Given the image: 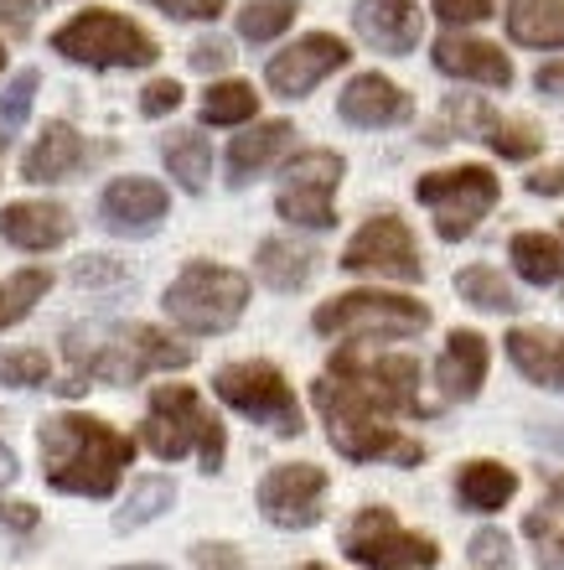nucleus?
<instances>
[{"label":"nucleus","instance_id":"obj_54","mask_svg":"<svg viewBox=\"0 0 564 570\" xmlns=\"http://www.w3.org/2000/svg\"><path fill=\"white\" fill-rule=\"evenodd\" d=\"M300 570H327V566H316V560H311V566H300Z\"/></svg>","mask_w":564,"mask_h":570},{"label":"nucleus","instance_id":"obj_42","mask_svg":"<svg viewBox=\"0 0 564 570\" xmlns=\"http://www.w3.org/2000/svg\"><path fill=\"white\" fill-rule=\"evenodd\" d=\"M435 16L446 27H472V21H487L492 16V0H435Z\"/></svg>","mask_w":564,"mask_h":570},{"label":"nucleus","instance_id":"obj_28","mask_svg":"<svg viewBox=\"0 0 564 570\" xmlns=\"http://www.w3.org/2000/svg\"><path fill=\"white\" fill-rule=\"evenodd\" d=\"M161 161L177 177V187H187V193H202L212 177V146L202 130H171L161 140Z\"/></svg>","mask_w":564,"mask_h":570},{"label":"nucleus","instance_id":"obj_47","mask_svg":"<svg viewBox=\"0 0 564 570\" xmlns=\"http://www.w3.org/2000/svg\"><path fill=\"white\" fill-rule=\"evenodd\" d=\"M192 68L208 73V68H228V47L224 42H197L192 47Z\"/></svg>","mask_w":564,"mask_h":570},{"label":"nucleus","instance_id":"obj_8","mask_svg":"<svg viewBox=\"0 0 564 570\" xmlns=\"http://www.w3.org/2000/svg\"><path fill=\"white\" fill-rule=\"evenodd\" d=\"M212 394H218L228 410H238L244 421L265 425V431H275V435L306 431V415H300V405H296L290 379L265 358H244V363L218 368V374H212Z\"/></svg>","mask_w":564,"mask_h":570},{"label":"nucleus","instance_id":"obj_37","mask_svg":"<svg viewBox=\"0 0 564 570\" xmlns=\"http://www.w3.org/2000/svg\"><path fill=\"white\" fill-rule=\"evenodd\" d=\"M47 374H52V363H47V353H37V347L0 353V384H6V390H37V384H47Z\"/></svg>","mask_w":564,"mask_h":570},{"label":"nucleus","instance_id":"obj_50","mask_svg":"<svg viewBox=\"0 0 564 570\" xmlns=\"http://www.w3.org/2000/svg\"><path fill=\"white\" fill-rule=\"evenodd\" d=\"M0 16H11L16 27H27V21H31V0H0Z\"/></svg>","mask_w":564,"mask_h":570},{"label":"nucleus","instance_id":"obj_40","mask_svg":"<svg viewBox=\"0 0 564 570\" xmlns=\"http://www.w3.org/2000/svg\"><path fill=\"white\" fill-rule=\"evenodd\" d=\"M125 281V265L109 255H83L73 265V285H83V291H105V285H119Z\"/></svg>","mask_w":564,"mask_h":570},{"label":"nucleus","instance_id":"obj_19","mask_svg":"<svg viewBox=\"0 0 564 570\" xmlns=\"http://www.w3.org/2000/svg\"><path fill=\"white\" fill-rule=\"evenodd\" d=\"M353 27L373 52L404 58V52H415L419 47V6L415 0H357Z\"/></svg>","mask_w":564,"mask_h":570},{"label":"nucleus","instance_id":"obj_41","mask_svg":"<svg viewBox=\"0 0 564 570\" xmlns=\"http://www.w3.org/2000/svg\"><path fill=\"white\" fill-rule=\"evenodd\" d=\"M472 560L482 570H507L513 566V550H507L503 529H482V534H472Z\"/></svg>","mask_w":564,"mask_h":570},{"label":"nucleus","instance_id":"obj_25","mask_svg":"<svg viewBox=\"0 0 564 570\" xmlns=\"http://www.w3.org/2000/svg\"><path fill=\"white\" fill-rule=\"evenodd\" d=\"M316 265H321L316 239H290V234H280V239H265L259 249H254V271H259V281H265L269 291H285V296L311 281Z\"/></svg>","mask_w":564,"mask_h":570},{"label":"nucleus","instance_id":"obj_48","mask_svg":"<svg viewBox=\"0 0 564 570\" xmlns=\"http://www.w3.org/2000/svg\"><path fill=\"white\" fill-rule=\"evenodd\" d=\"M528 441H534L538 451H554V456H564V425H528Z\"/></svg>","mask_w":564,"mask_h":570},{"label":"nucleus","instance_id":"obj_13","mask_svg":"<svg viewBox=\"0 0 564 570\" xmlns=\"http://www.w3.org/2000/svg\"><path fill=\"white\" fill-rule=\"evenodd\" d=\"M327 472L311 462H280L259 478V513H265L275 529H311L321 513H327Z\"/></svg>","mask_w":564,"mask_h":570},{"label":"nucleus","instance_id":"obj_34","mask_svg":"<svg viewBox=\"0 0 564 570\" xmlns=\"http://www.w3.org/2000/svg\"><path fill=\"white\" fill-rule=\"evenodd\" d=\"M296 21V0H254L238 11V37L244 42H275L280 31H290Z\"/></svg>","mask_w":564,"mask_h":570},{"label":"nucleus","instance_id":"obj_16","mask_svg":"<svg viewBox=\"0 0 564 570\" xmlns=\"http://www.w3.org/2000/svg\"><path fill=\"white\" fill-rule=\"evenodd\" d=\"M166 213H171V197L150 177H115L99 197V224L109 234H150Z\"/></svg>","mask_w":564,"mask_h":570},{"label":"nucleus","instance_id":"obj_52","mask_svg":"<svg viewBox=\"0 0 564 570\" xmlns=\"http://www.w3.org/2000/svg\"><path fill=\"white\" fill-rule=\"evenodd\" d=\"M115 570H166V566H115Z\"/></svg>","mask_w":564,"mask_h":570},{"label":"nucleus","instance_id":"obj_9","mask_svg":"<svg viewBox=\"0 0 564 570\" xmlns=\"http://www.w3.org/2000/svg\"><path fill=\"white\" fill-rule=\"evenodd\" d=\"M497 177L487 166H446V171H425L415 181V203L431 208L435 234L446 244H461L492 208H497Z\"/></svg>","mask_w":564,"mask_h":570},{"label":"nucleus","instance_id":"obj_15","mask_svg":"<svg viewBox=\"0 0 564 570\" xmlns=\"http://www.w3.org/2000/svg\"><path fill=\"white\" fill-rule=\"evenodd\" d=\"M347 58H353V52H347L342 37L311 31V37H300V42H290L285 52H275V58L265 62V83H269V94H280V99H306L321 78L347 68Z\"/></svg>","mask_w":564,"mask_h":570},{"label":"nucleus","instance_id":"obj_26","mask_svg":"<svg viewBox=\"0 0 564 570\" xmlns=\"http://www.w3.org/2000/svg\"><path fill=\"white\" fill-rule=\"evenodd\" d=\"M513 493H518V478L503 462H466L456 472V498L472 513H503Z\"/></svg>","mask_w":564,"mask_h":570},{"label":"nucleus","instance_id":"obj_17","mask_svg":"<svg viewBox=\"0 0 564 570\" xmlns=\"http://www.w3.org/2000/svg\"><path fill=\"white\" fill-rule=\"evenodd\" d=\"M409 109H415V99L384 73H357L337 99L342 125H353V130H388V125H404Z\"/></svg>","mask_w":564,"mask_h":570},{"label":"nucleus","instance_id":"obj_27","mask_svg":"<svg viewBox=\"0 0 564 570\" xmlns=\"http://www.w3.org/2000/svg\"><path fill=\"white\" fill-rule=\"evenodd\" d=\"M507 37L523 47H564V0H507Z\"/></svg>","mask_w":564,"mask_h":570},{"label":"nucleus","instance_id":"obj_3","mask_svg":"<svg viewBox=\"0 0 564 570\" xmlns=\"http://www.w3.org/2000/svg\"><path fill=\"white\" fill-rule=\"evenodd\" d=\"M62 347H68V358L78 363V379L68 384V394H78L89 379H105V384H140L146 374L187 368V363H192V347L187 343H177V337L161 327H140V322L109 332V337L68 332Z\"/></svg>","mask_w":564,"mask_h":570},{"label":"nucleus","instance_id":"obj_53","mask_svg":"<svg viewBox=\"0 0 564 570\" xmlns=\"http://www.w3.org/2000/svg\"><path fill=\"white\" fill-rule=\"evenodd\" d=\"M554 556H560V560H564V540H554Z\"/></svg>","mask_w":564,"mask_h":570},{"label":"nucleus","instance_id":"obj_10","mask_svg":"<svg viewBox=\"0 0 564 570\" xmlns=\"http://www.w3.org/2000/svg\"><path fill=\"white\" fill-rule=\"evenodd\" d=\"M342 556L357 560L363 570H435L441 566V544L431 534L404 529L388 509H363L353 524L342 529Z\"/></svg>","mask_w":564,"mask_h":570},{"label":"nucleus","instance_id":"obj_38","mask_svg":"<svg viewBox=\"0 0 564 570\" xmlns=\"http://www.w3.org/2000/svg\"><path fill=\"white\" fill-rule=\"evenodd\" d=\"M497 156H507V161H528V156H538L544 150V136H538V125H528V120H507L503 115V125H497V136L487 140Z\"/></svg>","mask_w":564,"mask_h":570},{"label":"nucleus","instance_id":"obj_4","mask_svg":"<svg viewBox=\"0 0 564 570\" xmlns=\"http://www.w3.org/2000/svg\"><path fill=\"white\" fill-rule=\"evenodd\" d=\"M140 446L161 462H181L192 456L202 462V472H224V451H228V431L224 421L202 405V394L192 384H161L150 394V410L140 421Z\"/></svg>","mask_w":564,"mask_h":570},{"label":"nucleus","instance_id":"obj_21","mask_svg":"<svg viewBox=\"0 0 564 570\" xmlns=\"http://www.w3.org/2000/svg\"><path fill=\"white\" fill-rule=\"evenodd\" d=\"M89 161H99L89 140L78 136L68 120H52L42 136L31 140L27 156H21V177H27V181H47V187H52V181L78 177Z\"/></svg>","mask_w":564,"mask_h":570},{"label":"nucleus","instance_id":"obj_22","mask_svg":"<svg viewBox=\"0 0 564 570\" xmlns=\"http://www.w3.org/2000/svg\"><path fill=\"white\" fill-rule=\"evenodd\" d=\"M431 62L446 78L461 83H487V89H507L513 83V62H507L503 47L482 42V37H441L431 52Z\"/></svg>","mask_w":564,"mask_h":570},{"label":"nucleus","instance_id":"obj_44","mask_svg":"<svg viewBox=\"0 0 564 570\" xmlns=\"http://www.w3.org/2000/svg\"><path fill=\"white\" fill-rule=\"evenodd\" d=\"M156 6L166 16H177V21H218L228 0H156Z\"/></svg>","mask_w":564,"mask_h":570},{"label":"nucleus","instance_id":"obj_11","mask_svg":"<svg viewBox=\"0 0 564 570\" xmlns=\"http://www.w3.org/2000/svg\"><path fill=\"white\" fill-rule=\"evenodd\" d=\"M347 171L337 150H300L285 161V177H280V197H275V213L285 224L306 228V234H321V228L337 224V181Z\"/></svg>","mask_w":564,"mask_h":570},{"label":"nucleus","instance_id":"obj_1","mask_svg":"<svg viewBox=\"0 0 564 570\" xmlns=\"http://www.w3.org/2000/svg\"><path fill=\"white\" fill-rule=\"evenodd\" d=\"M42 478L68 498H109L135 462V441L115 425L62 410L42 421Z\"/></svg>","mask_w":564,"mask_h":570},{"label":"nucleus","instance_id":"obj_23","mask_svg":"<svg viewBox=\"0 0 564 570\" xmlns=\"http://www.w3.org/2000/svg\"><path fill=\"white\" fill-rule=\"evenodd\" d=\"M507 358L518 368V379L538 384V390H554L564 394V337L560 332H544V327H513L503 337Z\"/></svg>","mask_w":564,"mask_h":570},{"label":"nucleus","instance_id":"obj_39","mask_svg":"<svg viewBox=\"0 0 564 570\" xmlns=\"http://www.w3.org/2000/svg\"><path fill=\"white\" fill-rule=\"evenodd\" d=\"M181 99H187V89H181L177 78H150L146 89H140V115H146V120H161V115L181 109Z\"/></svg>","mask_w":564,"mask_h":570},{"label":"nucleus","instance_id":"obj_2","mask_svg":"<svg viewBox=\"0 0 564 570\" xmlns=\"http://www.w3.org/2000/svg\"><path fill=\"white\" fill-rule=\"evenodd\" d=\"M311 400H316V410H321V425H327L337 456H347V462H388V466L425 462V446L394 431V425H388V410L378 405L368 390H357L353 379L321 374L311 384Z\"/></svg>","mask_w":564,"mask_h":570},{"label":"nucleus","instance_id":"obj_51","mask_svg":"<svg viewBox=\"0 0 564 570\" xmlns=\"http://www.w3.org/2000/svg\"><path fill=\"white\" fill-rule=\"evenodd\" d=\"M544 503H550V513H564V478L550 482V493H544Z\"/></svg>","mask_w":564,"mask_h":570},{"label":"nucleus","instance_id":"obj_45","mask_svg":"<svg viewBox=\"0 0 564 570\" xmlns=\"http://www.w3.org/2000/svg\"><path fill=\"white\" fill-rule=\"evenodd\" d=\"M37 519H42V513L31 509V503H0V524L16 529V534H31V529H37Z\"/></svg>","mask_w":564,"mask_h":570},{"label":"nucleus","instance_id":"obj_6","mask_svg":"<svg viewBox=\"0 0 564 570\" xmlns=\"http://www.w3.org/2000/svg\"><path fill=\"white\" fill-rule=\"evenodd\" d=\"M52 52L68 62H83V68H150V62L161 58V47L150 37L140 21L119 11H105V6H93V11H78L73 21H62L52 31Z\"/></svg>","mask_w":564,"mask_h":570},{"label":"nucleus","instance_id":"obj_49","mask_svg":"<svg viewBox=\"0 0 564 570\" xmlns=\"http://www.w3.org/2000/svg\"><path fill=\"white\" fill-rule=\"evenodd\" d=\"M534 83H538V94H564V62H544L534 73Z\"/></svg>","mask_w":564,"mask_h":570},{"label":"nucleus","instance_id":"obj_12","mask_svg":"<svg viewBox=\"0 0 564 570\" xmlns=\"http://www.w3.org/2000/svg\"><path fill=\"white\" fill-rule=\"evenodd\" d=\"M327 374L353 379L357 390H368L388 415H431V405H419V363L404 353H363V347H342L332 353Z\"/></svg>","mask_w":564,"mask_h":570},{"label":"nucleus","instance_id":"obj_36","mask_svg":"<svg viewBox=\"0 0 564 570\" xmlns=\"http://www.w3.org/2000/svg\"><path fill=\"white\" fill-rule=\"evenodd\" d=\"M37 83H42V78L31 73V68H21V73L6 83V94H0V140H11L16 130L27 125L31 99H37Z\"/></svg>","mask_w":564,"mask_h":570},{"label":"nucleus","instance_id":"obj_5","mask_svg":"<svg viewBox=\"0 0 564 570\" xmlns=\"http://www.w3.org/2000/svg\"><path fill=\"white\" fill-rule=\"evenodd\" d=\"M249 306V281L234 271V265H218V259H192L181 265V275L166 285L161 312L171 316V327L192 332V337H218L244 316Z\"/></svg>","mask_w":564,"mask_h":570},{"label":"nucleus","instance_id":"obj_30","mask_svg":"<svg viewBox=\"0 0 564 570\" xmlns=\"http://www.w3.org/2000/svg\"><path fill=\"white\" fill-rule=\"evenodd\" d=\"M171 503H177V482H166V478H140V482L130 488V498L119 503L115 529H119V534H130V529L150 524V519H161Z\"/></svg>","mask_w":564,"mask_h":570},{"label":"nucleus","instance_id":"obj_14","mask_svg":"<svg viewBox=\"0 0 564 570\" xmlns=\"http://www.w3.org/2000/svg\"><path fill=\"white\" fill-rule=\"evenodd\" d=\"M342 271L353 275H388V281H419V249L415 234L399 213H373L368 224L353 234V244L342 249Z\"/></svg>","mask_w":564,"mask_h":570},{"label":"nucleus","instance_id":"obj_43","mask_svg":"<svg viewBox=\"0 0 564 570\" xmlns=\"http://www.w3.org/2000/svg\"><path fill=\"white\" fill-rule=\"evenodd\" d=\"M192 570H244V556L224 540H208L192 550Z\"/></svg>","mask_w":564,"mask_h":570},{"label":"nucleus","instance_id":"obj_18","mask_svg":"<svg viewBox=\"0 0 564 570\" xmlns=\"http://www.w3.org/2000/svg\"><path fill=\"white\" fill-rule=\"evenodd\" d=\"M290 146H296V125H290V120L249 125V130H244V136H234V146L224 150L228 187H249V181H259L265 171H275V166L290 156Z\"/></svg>","mask_w":564,"mask_h":570},{"label":"nucleus","instance_id":"obj_24","mask_svg":"<svg viewBox=\"0 0 564 570\" xmlns=\"http://www.w3.org/2000/svg\"><path fill=\"white\" fill-rule=\"evenodd\" d=\"M435 384L446 400H472L482 394L487 384V343H482V332H451L446 337V353L435 363Z\"/></svg>","mask_w":564,"mask_h":570},{"label":"nucleus","instance_id":"obj_20","mask_svg":"<svg viewBox=\"0 0 564 570\" xmlns=\"http://www.w3.org/2000/svg\"><path fill=\"white\" fill-rule=\"evenodd\" d=\"M0 239H11L16 249H31V255L62 249L73 239V213L62 203H47V197L11 203V208H0Z\"/></svg>","mask_w":564,"mask_h":570},{"label":"nucleus","instance_id":"obj_31","mask_svg":"<svg viewBox=\"0 0 564 570\" xmlns=\"http://www.w3.org/2000/svg\"><path fill=\"white\" fill-rule=\"evenodd\" d=\"M456 291L466 306H476V312H518V296H513V285L503 281V275L492 271V265H466V271L456 275Z\"/></svg>","mask_w":564,"mask_h":570},{"label":"nucleus","instance_id":"obj_33","mask_svg":"<svg viewBox=\"0 0 564 570\" xmlns=\"http://www.w3.org/2000/svg\"><path fill=\"white\" fill-rule=\"evenodd\" d=\"M47 291H52V275L37 271V265H31V271L6 275V281H0V327H16V322H21V316L47 296Z\"/></svg>","mask_w":564,"mask_h":570},{"label":"nucleus","instance_id":"obj_32","mask_svg":"<svg viewBox=\"0 0 564 570\" xmlns=\"http://www.w3.org/2000/svg\"><path fill=\"white\" fill-rule=\"evenodd\" d=\"M259 115V94L244 83V78H218L208 94H202V120L208 125H244Z\"/></svg>","mask_w":564,"mask_h":570},{"label":"nucleus","instance_id":"obj_46","mask_svg":"<svg viewBox=\"0 0 564 570\" xmlns=\"http://www.w3.org/2000/svg\"><path fill=\"white\" fill-rule=\"evenodd\" d=\"M528 193L534 197H564V166H544L528 177Z\"/></svg>","mask_w":564,"mask_h":570},{"label":"nucleus","instance_id":"obj_35","mask_svg":"<svg viewBox=\"0 0 564 570\" xmlns=\"http://www.w3.org/2000/svg\"><path fill=\"white\" fill-rule=\"evenodd\" d=\"M497 125H503V115H497L492 105H482V99H466V94L446 99V130H456V136L492 140L497 136Z\"/></svg>","mask_w":564,"mask_h":570},{"label":"nucleus","instance_id":"obj_7","mask_svg":"<svg viewBox=\"0 0 564 570\" xmlns=\"http://www.w3.org/2000/svg\"><path fill=\"white\" fill-rule=\"evenodd\" d=\"M316 337H419L431 327V306L399 291H347L316 306Z\"/></svg>","mask_w":564,"mask_h":570},{"label":"nucleus","instance_id":"obj_29","mask_svg":"<svg viewBox=\"0 0 564 570\" xmlns=\"http://www.w3.org/2000/svg\"><path fill=\"white\" fill-rule=\"evenodd\" d=\"M513 265H518L523 281H534V285H554L564 271V249L560 239H550V234H538V228H528V234H513Z\"/></svg>","mask_w":564,"mask_h":570},{"label":"nucleus","instance_id":"obj_55","mask_svg":"<svg viewBox=\"0 0 564 570\" xmlns=\"http://www.w3.org/2000/svg\"><path fill=\"white\" fill-rule=\"evenodd\" d=\"M0 68H6V42H0Z\"/></svg>","mask_w":564,"mask_h":570}]
</instances>
